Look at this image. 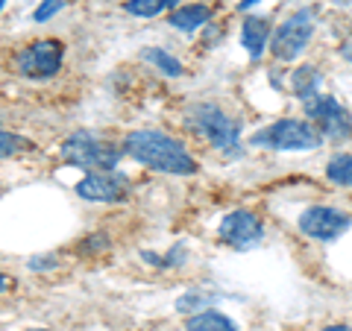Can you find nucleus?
I'll use <instances>...</instances> for the list:
<instances>
[{"label":"nucleus","mask_w":352,"mask_h":331,"mask_svg":"<svg viewBox=\"0 0 352 331\" xmlns=\"http://www.w3.org/2000/svg\"><path fill=\"white\" fill-rule=\"evenodd\" d=\"M124 152L138 164L159 173H173V176H191L197 173V161L191 152L182 147V141L164 135L159 129H135L124 138Z\"/></svg>","instance_id":"obj_1"},{"label":"nucleus","mask_w":352,"mask_h":331,"mask_svg":"<svg viewBox=\"0 0 352 331\" xmlns=\"http://www.w3.org/2000/svg\"><path fill=\"white\" fill-rule=\"evenodd\" d=\"M59 156L65 164L71 168H82V170H115V164L124 156V147H115L109 141L97 138L94 132H74L65 141Z\"/></svg>","instance_id":"obj_2"},{"label":"nucleus","mask_w":352,"mask_h":331,"mask_svg":"<svg viewBox=\"0 0 352 331\" xmlns=\"http://www.w3.org/2000/svg\"><path fill=\"white\" fill-rule=\"evenodd\" d=\"M250 144L256 147H270V150H314L320 147V132L314 126H308L305 120H294V117H285L276 120V124L258 129L256 135L250 138Z\"/></svg>","instance_id":"obj_3"},{"label":"nucleus","mask_w":352,"mask_h":331,"mask_svg":"<svg viewBox=\"0 0 352 331\" xmlns=\"http://www.w3.org/2000/svg\"><path fill=\"white\" fill-rule=\"evenodd\" d=\"M188 117H191V126L200 132V135L212 147L226 150V152H235L238 150L241 126L223 112V109H217L212 103H203V106H194L191 112H188Z\"/></svg>","instance_id":"obj_4"},{"label":"nucleus","mask_w":352,"mask_h":331,"mask_svg":"<svg viewBox=\"0 0 352 331\" xmlns=\"http://www.w3.org/2000/svg\"><path fill=\"white\" fill-rule=\"evenodd\" d=\"M311 32H314V12L311 9H300V12H294L276 30V36H273V44H270L273 56L282 59V62H294L308 47Z\"/></svg>","instance_id":"obj_5"},{"label":"nucleus","mask_w":352,"mask_h":331,"mask_svg":"<svg viewBox=\"0 0 352 331\" xmlns=\"http://www.w3.org/2000/svg\"><path fill=\"white\" fill-rule=\"evenodd\" d=\"M62 56H65V47L62 41H53V38H41V41H32L30 47H24L18 53V73L21 76H30V80H47L62 68Z\"/></svg>","instance_id":"obj_6"},{"label":"nucleus","mask_w":352,"mask_h":331,"mask_svg":"<svg viewBox=\"0 0 352 331\" xmlns=\"http://www.w3.org/2000/svg\"><path fill=\"white\" fill-rule=\"evenodd\" d=\"M305 112L317 124V132H320V135H329L335 141H344L352 135V117L335 97L314 94L311 100H305Z\"/></svg>","instance_id":"obj_7"},{"label":"nucleus","mask_w":352,"mask_h":331,"mask_svg":"<svg viewBox=\"0 0 352 331\" xmlns=\"http://www.w3.org/2000/svg\"><path fill=\"white\" fill-rule=\"evenodd\" d=\"M76 194L91 203H120L129 194V179L118 170H91L76 185Z\"/></svg>","instance_id":"obj_8"},{"label":"nucleus","mask_w":352,"mask_h":331,"mask_svg":"<svg viewBox=\"0 0 352 331\" xmlns=\"http://www.w3.org/2000/svg\"><path fill=\"white\" fill-rule=\"evenodd\" d=\"M220 240L229 247H235V249H250V247H256L258 240L264 238V226H261V220L252 214V212H232V214H226L223 220H220Z\"/></svg>","instance_id":"obj_9"},{"label":"nucleus","mask_w":352,"mask_h":331,"mask_svg":"<svg viewBox=\"0 0 352 331\" xmlns=\"http://www.w3.org/2000/svg\"><path fill=\"white\" fill-rule=\"evenodd\" d=\"M346 226H349V217L329 205H311V208H305L300 217L302 235L314 238V240H335L340 231H346Z\"/></svg>","instance_id":"obj_10"},{"label":"nucleus","mask_w":352,"mask_h":331,"mask_svg":"<svg viewBox=\"0 0 352 331\" xmlns=\"http://www.w3.org/2000/svg\"><path fill=\"white\" fill-rule=\"evenodd\" d=\"M267 38H270V24L264 18H247L244 21V30H241V41L250 53V59H261L264 47H267Z\"/></svg>","instance_id":"obj_11"},{"label":"nucleus","mask_w":352,"mask_h":331,"mask_svg":"<svg viewBox=\"0 0 352 331\" xmlns=\"http://www.w3.org/2000/svg\"><path fill=\"white\" fill-rule=\"evenodd\" d=\"M208 18H212V9H208L206 3H191V6L173 9V15H170L168 24H170L173 30L194 32V30H200L203 24H208Z\"/></svg>","instance_id":"obj_12"},{"label":"nucleus","mask_w":352,"mask_h":331,"mask_svg":"<svg viewBox=\"0 0 352 331\" xmlns=\"http://www.w3.org/2000/svg\"><path fill=\"white\" fill-rule=\"evenodd\" d=\"M317 85H320V73H317L311 65L296 68L294 76H291V88H294V94L300 97V100H311V97L317 94Z\"/></svg>","instance_id":"obj_13"},{"label":"nucleus","mask_w":352,"mask_h":331,"mask_svg":"<svg viewBox=\"0 0 352 331\" xmlns=\"http://www.w3.org/2000/svg\"><path fill=\"white\" fill-rule=\"evenodd\" d=\"M188 331H238V326L217 311H203L188 319Z\"/></svg>","instance_id":"obj_14"},{"label":"nucleus","mask_w":352,"mask_h":331,"mask_svg":"<svg viewBox=\"0 0 352 331\" xmlns=\"http://www.w3.org/2000/svg\"><path fill=\"white\" fill-rule=\"evenodd\" d=\"M150 65H156V71L162 73H168V76H182V62L170 56L168 50H162V47H144V53H141Z\"/></svg>","instance_id":"obj_15"},{"label":"nucleus","mask_w":352,"mask_h":331,"mask_svg":"<svg viewBox=\"0 0 352 331\" xmlns=\"http://www.w3.org/2000/svg\"><path fill=\"white\" fill-rule=\"evenodd\" d=\"M326 176L335 185H352V156L349 152H340L332 161L326 164Z\"/></svg>","instance_id":"obj_16"},{"label":"nucleus","mask_w":352,"mask_h":331,"mask_svg":"<svg viewBox=\"0 0 352 331\" xmlns=\"http://www.w3.org/2000/svg\"><path fill=\"white\" fill-rule=\"evenodd\" d=\"M164 6H168V0H129L126 12L138 15V18H153V15H159Z\"/></svg>","instance_id":"obj_17"},{"label":"nucleus","mask_w":352,"mask_h":331,"mask_svg":"<svg viewBox=\"0 0 352 331\" xmlns=\"http://www.w3.org/2000/svg\"><path fill=\"white\" fill-rule=\"evenodd\" d=\"M27 147H30L27 138L12 135V132H0V159H9V156H15V152L27 150Z\"/></svg>","instance_id":"obj_18"},{"label":"nucleus","mask_w":352,"mask_h":331,"mask_svg":"<svg viewBox=\"0 0 352 331\" xmlns=\"http://www.w3.org/2000/svg\"><path fill=\"white\" fill-rule=\"evenodd\" d=\"M62 6H65V0H41V6L32 12V18H36V21H47V18L56 15Z\"/></svg>","instance_id":"obj_19"},{"label":"nucleus","mask_w":352,"mask_h":331,"mask_svg":"<svg viewBox=\"0 0 352 331\" xmlns=\"http://www.w3.org/2000/svg\"><path fill=\"white\" fill-rule=\"evenodd\" d=\"M256 3H258V0H241L238 9H241V12H247V9H250V6H256Z\"/></svg>","instance_id":"obj_20"},{"label":"nucleus","mask_w":352,"mask_h":331,"mask_svg":"<svg viewBox=\"0 0 352 331\" xmlns=\"http://www.w3.org/2000/svg\"><path fill=\"white\" fill-rule=\"evenodd\" d=\"M323 331H349V328L346 326H326Z\"/></svg>","instance_id":"obj_21"},{"label":"nucleus","mask_w":352,"mask_h":331,"mask_svg":"<svg viewBox=\"0 0 352 331\" xmlns=\"http://www.w3.org/2000/svg\"><path fill=\"white\" fill-rule=\"evenodd\" d=\"M344 53H346V59L352 62V44H346V47H344Z\"/></svg>","instance_id":"obj_22"},{"label":"nucleus","mask_w":352,"mask_h":331,"mask_svg":"<svg viewBox=\"0 0 352 331\" xmlns=\"http://www.w3.org/2000/svg\"><path fill=\"white\" fill-rule=\"evenodd\" d=\"M6 288V275H0V290H3Z\"/></svg>","instance_id":"obj_23"},{"label":"nucleus","mask_w":352,"mask_h":331,"mask_svg":"<svg viewBox=\"0 0 352 331\" xmlns=\"http://www.w3.org/2000/svg\"><path fill=\"white\" fill-rule=\"evenodd\" d=\"M176 3H179V0H168V6H173V9H176Z\"/></svg>","instance_id":"obj_24"},{"label":"nucleus","mask_w":352,"mask_h":331,"mask_svg":"<svg viewBox=\"0 0 352 331\" xmlns=\"http://www.w3.org/2000/svg\"><path fill=\"white\" fill-rule=\"evenodd\" d=\"M3 6H6V0H0V12H3Z\"/></svg>","instance_id":"obj_25"},{"label":"nucleus","mask_w":352,"mask_h":331,"mask_svg":"<svg viewBox=\"0 0 352 331\" xmlns=\"http://www.w3.org/2000/svg\"><path fill=\"white\" fill-rule=\"evenodd\" d=\"M30 331H47V328H30Z\"/></svg>","instance_id":"obj_26"}]
</instances>
